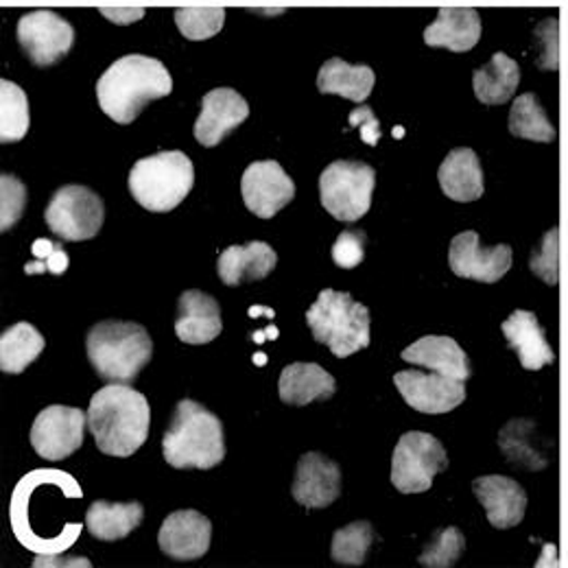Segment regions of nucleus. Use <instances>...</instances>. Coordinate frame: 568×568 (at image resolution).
Wrapping results in <instances>:
<instances>
[{"mask_svg":"<svg viewBox=\"0 0 568 568\" xmlns=\"http://www.w3.org/2000/svg\"><path fill=\"white\" fill-rule=\"evenodd\" d=\"M151 409L128 383L101 387L88 407V428L97 448L110 457H132L149 437Z\"/></svg>","mask_w":568,"mask_h":568,"instance_id":"nucleus-1","label":"nucleus"},{"mask_svg":"<svg viewBox=\"0 0 568 568\" xmlns=\"http://www.w3.org/2000/svg\"><path fill=\"white\" fill-rule=\"evenodd\" d=\"M173 92L171 72L160 60L146 55H125L116 60L97 81L101 110L119 125H130L142 110Z\"/></svg>","mask_w":568,"mask_h":568,"instance_id":"nucleus-2","label":"nucleus"},{"mask_svg":"<svg viewBox=\"0 0 568 568\" xmlns=\"http://www.w3.org/2000/svg\"><path fill=\"white\" fill-rule=\"evenodd\" d=\"M162 455L173 468L211 470L225 459L223 425L211 409L184 398L175 405L162 437Z\"/></svg>","mask_w":568,"mask_h":568,"instance_id":"nucleus-3","label":"nucleus"},{"mask_svg":"<svg viewBox=\"0 0 568 568\" xmlns=\"http://www.w3.org/2000/svg\"><path fill=\"white\" fill-rule=\"evenodd\" d=\"M85 353L103 381L134 383L153 356V342L136 322L108 320L88 331Z\"/></svg>","mask_w":568,"mask_h":568,"instance_id":"nucleus-4","label":"nucleus"},{"mask_svg":"<svg viewBox=\"0 0 568 568\" xmlns=\"http://www.w3.org/2000/svg\"><path fill=\"white\" fill-rule=\"evenodd\" d=\"M195 169L186 153L162 151L141 158L130 171V193L149 213L175 211L193 191Z\"/></svg>","mask_w":568,"mask_h":568,"instance_id":"nucleus-5","label":"nucleus"},{"mask_svg":"<svg viewBox=\"0 0 568 568\" xmlns=\"http://www.w3.org/2000/svg\"><path fill=\"white\" fill-rule=\"evenodd\" d=\"M369 311L346 291L324 288L306 311L313 339L328 346L339 358L369 346Z\"/></svg>","mask_w":568,"mask_h":568,"instance_id":"nucleus-6","label":"nucleus"},{"mask_svg":"<svg viewBox=\"0 0 568 568\" xmlns=\"http://www.w3.org/2000/svg\"><path fill=\"white\" fill-rule=\"evenodd\" d=\"M51 484L64 490V495L71 498H81L83 493L79 488V484L72 479L71 475L60 473V470H33L31 475H27L13 490L11 497V505H9V518H11V529L16 534V538L20 540L22 547H27L29 551H36L40 556H55L62 554L71 547L72 542L79 538L81 534V525L71 523L67 525L64 534H60L58 538L49 540V538H40L31 525H29V516H27V505L29 498L33 497L36 488Z\"/></svg>","mask_w":568,"mask_h":568,"instance_id":"nucleus-7","label":"nucleus"},{"mask_svg":"<svg viewBox=\"0 0 568 568\" xmlns=\"http://www.w3.org/2000/svg\"><path fill=\"white\" fill-rule=\"evenodd\" d=\"M376 171L358 160H337L320 175V200L337 221L355 223L372 206Z\"/></svg>","mask_w":568,"mask_h":568,"instance_id":"nucleus-8","label":"nucleus"},{"mask_svg":"<svg viewBox=\"0 0 568 568\" xmlns=\"http://www.w3.org/2000/svg\"><path fill=\"white\" fill-rule=\"evenodd\" d=\"M448 468V455L442 442L423 430L405 433L392 455V484L400 495H420L430 490L435 475Z\"/></svg>","mask_w":568,"mask_h":568,"instance_id":"nucleus-9","label":"nucleus"},{"mask_svg":"<svg viewBox=\"0 0 568 568\" xmlns=\"http://www.w3.org/2000/svg\"><path fill=\"white\" fill-rule=\"evenodd\" d=\"M47 225L64 241H90L94 239L105 221L103 200L88 186L69 184L53 193L47 211Z\"/></svg>","mask_w":568,"mask_h":568,"instance_id":"nucleus-10","label":"nucleus"},{"mask_svg":"<svg viewBox=\"0 0 568 568\" xmlns=\"http://www.w3.org/2000/svg\"><path fill=\"white\" fill-rule=\"evenodd\" d=\"M16 38L33 67H55L71 53L74 29L51 9H36L18 20Z\"/></svg>","mask_w":568,"mask_h":568,"instance_id":"nucleus-11","label":"nucleus"},{"mask_svg":"<svg viewBox=\"0 0 568 568\" xmlns=\"http://www.w3.org/2000/svg\"><path fill=\"white\" fill-rule=\"evenodd\" d=\"M88 414L77 407L51 405L42 409L31 426L33 450L49 462H62L71 457L83 444Z\"/></svg>","mask_w":568,"mask_h":568,"instance_id":"nucleus-12","label":"nucleus"},{"mask_svg":"<svg viewBox=\"0 0 568 568\" xmlns=\"http://www.w3.org/2000/svg\"><path fill=\"white\" fill-rule=\"evenodd\" d=\"M394 385L412 409L430 416L448 414L466 400L464 381H455L437 372L425 374L420 369H405L394 374Z\"/></svg>","mask_w":568,"mask_h":568,"instance_id":"nucleus-13","label":"nucleus"},{"mask_svg":"<svg viewBox=\"0 0 568 568\" xmlns=\"http://www.w3.org/2000/svg\"><path fill=\"white\" fill-rule=\"evenodd\" d=\"M448 265L459 278L495 284L511 270V247H484L479 234L468 230L450 241Z\"/></svg>","mask_w":568,"mask_h":568,"instance_id":"nucleus-14","label":"nucleus"},{"mask_svg":"<svg viewBox=\"0 0 568 568\" xmlns=\"http://www.w3.org/2000/svg\"><path fill=\"white\" fill-rule=\"evenodd\" d=\"M241 195L250 213L272 219L295 197V184L276 160L252 162L241 178Z\"/></svg>","mask_w":568,"mask_h":568,"instance_id":"nucleus-15","label":"nucleus"},{"mask_svg":"<svg viewBox=\"0 0 568 568\" xmlns=\"http://www.w3.org/2000/svg\"><path fill=\"white\" fill-rule=\"evenodd\" d=\"M213 538L211 520L197 509H180L164 518L158 545L160 551L178 562L200 560L209 554Z\"/></svg>","mask_w":568,"mask_h":568,"instance_id":"nucleus-16","label":"nucleus"},{"mask_svg":"<svg viewBox=\"0 0 568 568\" xmlns=\"http://www.w3.org/2000/svg\"><path fill=\"white\" fill-rule=\"evenodd\" d=\"M293 498L306 509H324L342 497V468L324 453H304L297 462Z\"/></svg>","mask_w":568,"mask_h":568,"instance_id":"nucleus-17","label":"nucleus"},{"mask_svg":"<svg viewBox=\"0 0 568 568\" xmlns=\"http://www.w3.org/2000/svg\"><path fill=\"white\" fill-rule=\"evenodd\" d=\"M250 116L247 101L232 88H216L202 99L195 139L202 146H216Z\"/></svg>","mask_w":568,"mask_h":568,"instance_id":"nucleus-18","label":"nucleus"},{"mask_svg":"<svg viewBox=\"0 0 568 568\" xmlns=\"http://www.w3.org/2000/svg\"><path fill=\"white\" fill-rule=\"evenodd\" d=\"M223 331L221 308L213 295L191 288L180 295L175 335L191 346H204L214 342Z\"/></svg>","mask_w":568,"mask_h":568,"instance_id":"nucleus-19","label":"nucleus"},{"mask_svg":"<svg viewBox=\"0 0 568 568\" xmlns=\"http://www.w3.org/2000/svg\"><path fill=\"white\" fill-rule=\"evenodd\" d=\"M278 265V254L265 241H252L245 245H232L221 252L216 272L225 286L256 283L267 278Z\"/></svg>","mask_w":568,"mask_h":568,"instance_id":"nucleus-20","label":"nucleus"},{"mask_svg":"<svg viewBox=\"0 0 568 568\" xmlns=\"http://www.w3.org/2000/svg\"><path fill=\"white\" fill-rule=\"evenodd\" d=\"M473 493L486 507L493 527L511 529L520 525L527 509V495L520 484L503 475H488L473 481Z\"/></svg>","mask_w":568,"mask_h":568,"instance_id":"nucleus-21","label":"nucleus"},{"mask_svg":"<svg viewBox=\"0 0 568 568\" xmlns=\"http://www.w3.org/2000/svg\"><path fill=\"white\" fill-rule=\"evenodd\" d=\"M481 40V16L473 7H442L435 22L425 29L428 47L466 53Z\"/></svg>","mask_w":568,"mask_h":568,"instance_id":"nucleus-22","label":"nucleus"},{"mask_svg":"<svg viewBox=\"0 0 568 568\" xmlns=\"http://www.w3.org/2000/svg\"><path fill=\"white\" fill-rule=\"evenodd\" d=\"M500 331L525 369L538 372L556 361L551 344L547 342V335L531 311H514L500 324Z\"/></svg>","mask_w":568,"mask_h":568,"instance_id":"nucleus-23","label":"nucleus"},{"mask_svg":"<svg viewBox=\"0 0 568 568\" xmlns=\"http://www.w3.org/2000/svg\"><path fill=\"white\" fill-rule=\"evenodd\" d=\"M437 180L442 186V193L459 204L477 202L481 200L486 186H484V169L477 158V153L468 146L453 149L444 162L439 164Z\"/></svg>","mask_w":568,"mask_h":568,"instance_id":"nucleus-24","label":"nucleus"},{"mask_svg":"<svg viewBox=\"0 0 568 568\" xmlns=\"http://www.w3.org/2000/svg\"><path fill=\"white\" fill-rule=\"evenodd\" d=\"M400 356L412 365H420L455 381H466L473 374L470 361L462 346L455 339L442 335H428L418 339L416 344L405 348Z\"/></svg>","mask_w":568,"mask_h":568,"instance_id":"nucleus-25","label":"nucleus"},{"mask_svg":"<svg viewBox=\"0 0 568 568\" xmlns=\"http://www.w3.org/2000/svg\"><path fill=\"white\" fill-rule=\"evenodd\" d=\"M335 392V378L317 363H291L278 378L281 400L293 407H304L313 400H328Z\"/></svg>","mask_w":568,"mask_h":568,"instance_id":"nucleus-26","label":"nucleus"},{"mask_svg":"<svg viewBox=\"0 0 568 568\" xmlns=\"http://www.w3.org/2000/svg\"><path fill=\"white\" fill-rule=\"evenodd\" d=\"M144 507L139 500L130 503H108L97 500L85 511V527L92 538L101 542H116L128 538L141 527Z\"/></svg>","mask_w":568,"mask_h":568,"instance_id":"nucleus-27","label":"nucleus"},{"mask_svg":"<svg viewBox=\"0 0 568 568\" xmlns=\"http://www.w3.org/2000/svg\"><path fill=\"white\" fill-rule=\"evenodd\" d=\"M498 448L505 459L527 470H545L549 466L547 455L540 450L538 425L529 418L509 420L498 433Z\"/></svg>","mask_w":568,"mask_h":568,"instance_id":"nucleus-28","label":"nucleus"},{"mask_svg":"<svg viewBox=\"0 0 568 568\" xmlns=\"http://www.w3.org/2000/svg\"><path fill=\"white\" fill-rule=\"evenodd\" d=\"M376 83V74L365 67H351L339 58L328 60L317 74V90L322 94H339L353 103H363Z\"/></svg>","mask_w":568,"mask_h":568,"instance_id":"nucleus-29","label":"nucleus"},{"mask_svg":"<svg viewBox=\"0 0 568 568\" xmlns=\"http://www.w3.org/2000/svg\"><path fill=\"white\" fill-rule=\"evenodd\" d=\"M520 83V69L518 64L505 55V53H495L493 60L477 69L473 74V88L475 97L484 105H503L507 103Z\"/></svg>","mask_w":568,"mask_h":568,"instance_id":"nucleus-30","label":"nucleus"},{"mask_svg":"<svg viewBox=\"0 0 568 568\" xmlns=\"http://www.w3.org/2000/svg\"><path fill=\"white\" fill-rule=\"evenodd\" d=\"M42 333L29 324L18 322L0 335V369L4 374H22L38 356L44 353Z\"/></svg>","mask_w":568,"mask_h":568,"instance_id":"nucleus-31","label":"nucleus"},{"mask_svg":"<svg viewBox=\"0 0 568 568\" xmlns=\"http://www.w3.org/2000/svg\"><path fill=\"white\" fill-rule=\"evenodd\" d=\"M509 134L534 142H554L558 136L534 92H525L514 101L509 110Z\"/></svg>","mask_w":568,"mask_h":568,"instance_id":"nucleus-32","label":"nucleus"},{"mask_svg":"<svg viewBox=\"0 0 568 568\" xmlns=\"http://www.w3.org/2000/svg\"><path fill=\"white\" fill-rule=\"evenodd\" d=\"M31 116H29V99L27 92L13 83L2 79L0 81V142L22 141L29 132Z\"/></svg>","mask_w":568,"mask_h":568,"instance_id":"nucleus-33","label":"nucleus"},{"mask_svg":"<svg viewBox=\"0 0 568 568\" xmlns=\"http://www.w3.org/2000/svg\"><path fill=\"white\" fill-rule=\"evenodd\" d=\"M374 542V527L367 520H356L344 529H337L331 545V556L337 565L361 567Z\"/></svg>","mask_w":568,"mask_h":568,"instance_id":"nucleus-34","label":"nucleus"},{"mask_svg":"<svg viewBox=\"0 0 568 568\" xmlns=\"http://www.w3.org/2000/svg\"><path fill=\"white\" fill-rule=\"evenodd\" d=\"M223 7H182L175 11V24L180 33L191 42L211 40L223 29Z\"/></svg>","mask_w":568,"mask_h":568,"instance_id":"nucleus-35","label":"nucleus"},{"mask_svg":"<svg viewBox=\"0 0 568 568\" xmlns=\"http://www.w3.org/2000/svg\"><path fill=\"white\" fill-rule=\"evenodd\" d=\"M466 549V538L457 527H446L435 531L430 542L426 545L420 565L428 568H450L455 567Z\"/></svg>","mask_w":568,"mask_h":568,"instance_id":"nucleus-36","label":"nucleus"},{"mask_svg":"<svg viewBox=\"0 0 568 568\" xmlns=\"http://www.w3.org/2000/svg\"><path fill=\"white\" fill-rule=\"evenodd\" d=\"M529 270L542 283L558 286L560 283V230L558 227H551L534 247L529 258Z\"/></svg>","mask_w":568,"mask_h":568,"instance_id":"nucleus-37","label":"nucleus"},{"mask_svg":"<svg viewBox=\"0 0 568 568\" xmlns=\"http://www.w3.org/2000/svg\"><path fill=\"white\" fill-rule=\"evenodd\" d=\"M31 254L36 261L24 265L27 276H40L44 272H49L53 276H62V274H67V270L71 265V258H69L64 245L49 241V239H36L31 245Z\"/></svg>","mask_w":568,"mask_h":568,"instance_id":"nucleus-38","label":"nucleus"},{"mask_svg":"<svg viewBox=\"0 0 568 568\" xmlns=\"http://www.w3.org/2000/svg\"><path fill=\"white\" fill-rule=\"evenodd\" d=\"M536 64L540 71L556 72L560 67V22L556 16L538 22L534 31Z\"/></svg>","mask_w":568,"mask_h":568,"instance_id":"nucleus-39","label":"nucleus"},{"mask_svg":"<svg viewBox=\"0 0 568 568\" xmlns=\"http://www.w3.org/2000/svg\"><path fill=\"white\" fill-rule=\"evenodd\" d=\"M27 186L11 173L0 175V230H11L24 214Z\"/></svg>","mask_w":568,"mask_h":568,"instance_id":"nucleus-40","label":"nucleus"},{"mask_svg":"<svg viewBox=\"0 0 568 568\" xmlns=\"http://www.w3.org/2000/svg\"><path fill=\"white\" fill-rule=\"evenodd\" d=\"M365 243L367 236L363 230H344L331 250L335 265L342 270L358 267L365 258Z\"/></svg>","mask_w":568,"mask_h":568,"instance_id":"nucleus-41","label":"nucleus"},{"mask_svg":"<svg viewBox=\"0 0 568 568\" xmlns=\"http://www.w3.org/2000/svg\"><path fill=\"white\" fill-rule=\"evenodd\" d=\"M348 123H351V128H358L361 139H363L365 144L376 146L378 141H381V123L374 116L369 105H358L356 110H353L351 116H348Z\"/></svg>","mask_w":568,"mask_h":568,"instance_id":"nucleus-42","label":"nucleus"},{"mask_svg":"<svg viewBox=\"0 0 568 568\" xmlns=\"http://www.w3.org/2000/svg\"><path fill=\"white\" fill-rule=\"evenodd\" d=\"M101 13L108 16V20H112V22L125 24V22L141 20L142 16H144V9H105V7H103Z\"/></svg>","mask_w":568,"mask_h":568,"instance_id":"nucleus-43","label":"nucleus"},{"mask_svg":"<svg viewBox=\"0 0 568 568\" xmlns=\"http://www.w3.org/2000/svg\"><path fill=\"white\" fill-rule=\"evenodd\" d=\"M274 317L276 313H274V308H267V306H252L250 308V317Z\"/></svg>","mask_w":568,"mask_h":568,"instance_id":"nucleus-44","label":"nucleus"},{"mask_svg":"<svg viewBox=\"0 0 568 568\" xmlns=\"http://www.w3.org/2000/svg\"><path fill=\"white\" fill-rule=\"evenodd\" d=\"M252 339H254L256 344H263V342H265V339H270V337H267V331H258Z\"/></svg>","mask_w":568,"mask_h":568,"instance_id":"nucleus-45","label":"nucleus"},{"mask_svg":"<svg viewBox=\"0 0 568 568\" xmlns=\"http://www.w3.org/2000/svg\"><path fill=\"white\" fill-rule=\"evenodd\" d=\"M254 363H256V365H265V363H267V356L263 355V353H261V355H254Z\"/></svg>","mask_w":568,"mask_h":568,"instance_id":"nucleus-46","label":"nucleus"}]
</instances>
